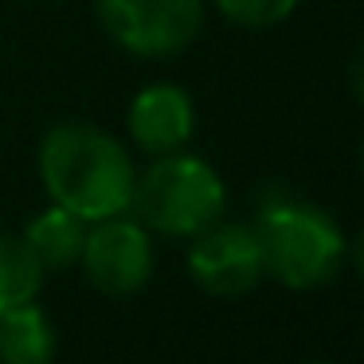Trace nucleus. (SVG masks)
<instances>
[{
    "label": "nucleus",
    "mask_w": 364,
    "mask_h": 364,
    "mask_svg": "<svg viewBox=\"0 0 364 364\" xmlns=\"http://www.w3.org/2000/svg\"><path fill=\"white\" fill-rule=\"evenodd\" d=\"M40 176L51 204L71 208L87 223L129 212L137 168L118 137L95 126H55L40 141Z\"/></svg>",
    "instance_id": "f257e3e1"
},
{
    "label": "nucleus",
    "mask_w": 364,
    "mask_h": 364,
    "mask_svg": "<svg viewBox=\"0 0 364 364\" xmlns=\"http://www.w3.org/2000/svg\"><path fill=\"white\" fill-rule=\"evenodd\" d=\"M223 204H228V188L220 173L208 161L176 149L161 153L145 173H137L129 212L149 231L192 239L196 231L220 220Z\"/></svg>",
    "instance_id": "f03ea898"
},
{
    "label": "nucleus",
    "mask_w": 364,
    "mask_h": 364,
    "mask_svg": "<svg viewBox=\"0 0 364 364\" xmlns=\"http://www.w3.org/2000/svg\"><path fill=\"white\" fill-rule=\"evenodd\" d=\"M251 228L259 235L267 274L290 290H314L329 282L345 262V231L314 204H267Z\"/></svg>",
    "instance_id": "7ed1b4c3"
},
{
    "label": "nucleus",
    "mask_w": 364,
    "mask_h": 364,
    "mask_svg": "<svg viewBox=\"0 0 364 364\" xmlns=\"http://www.w3.org/2000/svg\"><path fill=\"white\" fill-rule=\"evenodd\" d=\"M98 20L134 55H173L204 20V0H98Z\"/></svg>",
    "instance_id": "20e7f679"
},
{
    "label": "nucleus",
    "mask_w": 364,
    "mask_h": 364,
    "mask_svg": "<svg viewBox=\"0 0 364 364\" xmlns=\"http://www.w3.org/2000/svg\"><path fill=\"white\" fill-rule=\"evenodd\" d=\"M79 259L87 267V278L102 294H114V298L137 294L153 274L149 228L141 220H129V212L95 220L87 223V239H82Z\"/></svg>",
    "instance_id": "39448f33"
},
{
    "label": "nucleus",
    "mask_w": 364,
    "mask_h": 364,
    "mask_svg": "<svg viewBox=\"0 0 364 364\" xmlns=\"http://www.w3.org/2000/svg\"><path fill=\"white\" fill-rule=\"evenodd\" d=\"M188 274L212 298H239L262 274V247L251 223H208L192 235L188 247Z\"/></svg>",
    "instance_id": "423d86ee"
},
{
    "label": "nucleus",
    "mask_w": 364,
    "mask_h": 364,
    "mask_svg": "<svg viewBox=\"0 0 364 364\" xmlns=\"http://www.w3.org/2000/svg\"><path fill=\"white\" fill-rule=\"evenodd\" d=\"M192 129H196L192 98L181 87H173V82H157V87L137 90L134 102H129V134L153 157L184 149Z\"/></svg>",
    "instance_id": "0eeeda50"
},
{
    "label": "nucleus",
    "mask_w": 364,
    "mask_h": 364,
    "mask_svg": "<svg viewBox=\"0 0 364 364\" xmlns=\"http://www.w3.org/2000/svg\"><path fill=\"white\" fill-rule=\"evenodd\" d=\"M20 239L28 243V251L36 255V262L43 270H63L71 262H79L82 239H87V220L63 204H51L28 223Z\"/></svg>",
    "instance_id": "6e6552de"
},
{
    "label": "nucleus",
    "mask_w": 364,
    "mask_h": 364,
    "mask_svg": "<svg viewBox=\"0 0 364 364\" xmlns=\"http://www.w3.org/2000/svg\"><path fill=\"white\" fill-rule=\"evenodd\" d=\"M55 353V329L36 301L0 314V360L4 364H43Z\"/></svg>",
    "instance_id": "1a4fd4ad"
},
{
    "label": "nucleus",
    "mask_w": 364,
    "mask_h": 364,
    "mask_svg": "<svg viewBox=\"0 0 364 364\" xmlns=\"http://www.w3.org/2000/svg\"><path fill=\"white\" fill-rule=\"evenodd\" d=\"M40 286L43 267L28 251V243L16 235H0V314L12 306H24V301H36Z\"/></svg>",
    "instance_id": "9d476101"
},
{
    "label": "nucleus",
    "mask_w": 364,
    "mask_h": 364,
    "mask_svg": "<svg viewBox=\"0 0 364 364\" xmlns=\"http://www.w3.org/2000/svg\"><path fill=\"white\" fill-rule=\"evenodd\" d=\"M215 9L239 28H274L298 9V0H215Z\"/></svg>",
    "instance_id": "9b49d317"
}]
</instances>
